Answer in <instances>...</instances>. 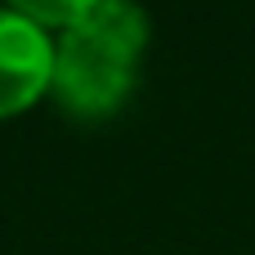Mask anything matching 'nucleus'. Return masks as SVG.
<instances>
[{"label":"nucleus","mask_w":255,"mask_h":255,"mask_svg":"<svg viewBox=\"0 0 255 255\" xmlns=\"http://www.w3.org/2000/svg\"><path fill=\"white\" fill-rule=\"evenodd\" d=\"M148 18L121 0H85L76 27L54 40V94L76 117H108L134 85Z\"/></svg>","instance_id":"nucleus-1"},{"label":"nucleus","mask_w":255,"mask_h":255,"mask_svg":"<svg viewBox=\"0 0 255 255\" xmlns=\"http://www.w3.org/2000/svg\"><path fill=\"white\" fill-rule=\"evenodd\" d=\"M54 85V36L18 4L0 9V121L31 108Z\"/></svg>","instance_id":"nucleus-2"}]
</instances>
